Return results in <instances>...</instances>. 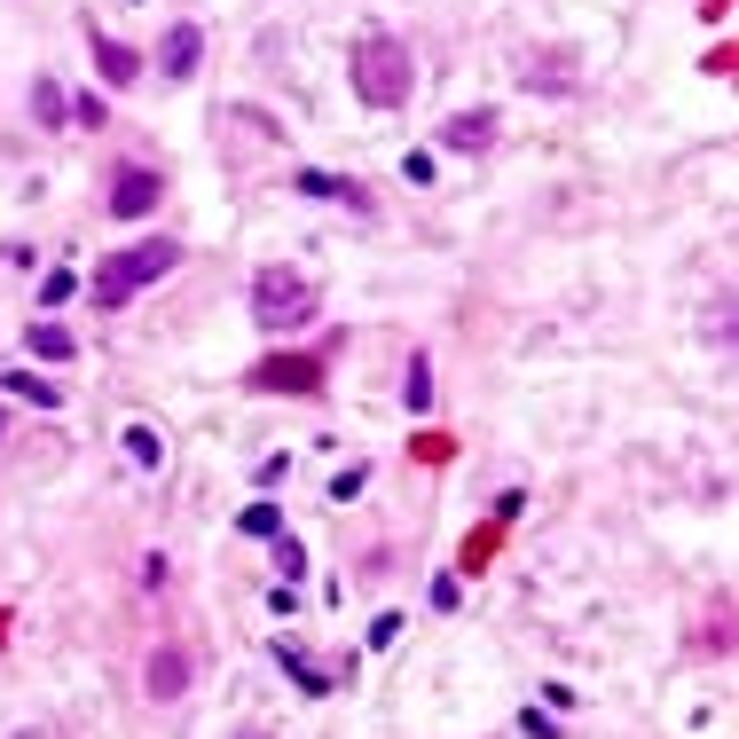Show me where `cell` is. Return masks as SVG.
<instances>
[{"label": "cell", "mask_w": 739, "mask_h": 739, "mask_svg": "<svg viewBox=\"0 0 739 739\" xmlns=\"http://www.w3.org/2000/svg\"><path fill=\"white\" fill-rule=\"evenodd\" d=\"M181 685H189V653H181V646H158V653L142 661V692H150V700H181Z\"/></svg>", "instance_id": "cell-7"}, {"label": "cell", "mask_w": 739, "mask_h": 739, "mask_svg": "<svg viewBox=\"0 0 739 739\" xmlns=\"http://www.w3.org/2000/svg\"><path fill=\"white\" fill-rule=\"evenodd\" d=\"M72 118H79V126L95 134V126H103V118H111V103H103V95H79V103H72Z\"/></svg>", "instance_id": "cell-20"}, {"label": "cell", "mask_w": 739, "mask_h": 739, "mask_svg": "<svg viewBox=\"0 0 739 739\" xmlns=\"http://www.w3.org/2000/svg\"><path fill=\"white\" fill-rule=\"evenodd\" d=\"M299 566H308V551H299V543H284V535H276V575H284V590L299 583Z\"/></svg>", "instance_id": "cell-19"}, {"label": "cell", "mask_w": 739, "mask_h": 739, "mask_svg": "<svg viewBox=\"0 0 739 739\" xmlns=\"http://www.w3.org/2000/svg\"><path fill=\"white\" fill-rule=\"evenodd\" d=\"M276 653H284V668H291V677L308 685V692H330V677H323V668H315L308 653H299V646H276Z\"/></svg>", "instance_id": "cell-15"}, {"label": "cell", "mask_w": 739, "mask_h": 739, "mask_svg": "<svg viewBox=\"0 0 739 739\" xmlns=\"http://www.w3.org/2000/svg\"><path fill=\"white\" fill-rule=\"evenodd\" d=\"M441 142H449V150H488V142H496V118H488V111H464V118L441 126Z\"/></svg>", "instance_id": "cell-10"}, {"label": "cell", "mask_w": 739, "mask_h": 739, "mask_svg": "<svg viewBox=\"0 0 739 739\" xmlns=\"http://www.w3.org/2000/svg\"><path fill=\"white\" fill-rule=\"evenodd\" d=\"M126 456H134V464H150V473H158V456H165V449H158V433H142V425H134V433H126Z\"/></svg>", "instance_id": "cell-18"}, {"label": "cell", "mask_w": 739, "mask_h": 739, "mask_svg": "<svg viewBox=\"0 0 739 739\" xmlns=\"http://www.w3.org/2000/svg\"><path fill=\"white\" fill-rule=\"evenodd\" d=\"M95 72H103L111 87H126V79H142V55H134L126 40H111V32H95Z\"/></svg>", "instance_id": "cell-9"}, {"label": "cell", "mask_w": 739, "mask_h": 739, "mask_svg": "<svg viewBox=\"0 0 739 739\" xmlns=\"http://www.w3.org/2000/svg\"><path fill=\"white\" fill-rule=\"evenodd\" d=\"M197 55H205V32H197V24H174V32L158 40V63H165V79H189V72H197Z\"/></svg>", "instance_id": "cell-8"}, {"label": "cell", "mask_w": 739, "mask_h": 739, "mask_svg": "<svg viewBox=\"0 0 739 739\" xmlns=\"http://www.w3.org/2000/svg\"><path fill=\"white\" fill-rule=\"evenodd\" d=\"M237 527H245V535H284L276 503H245V512H237Z\"/></svg>", "instance_id": "cell-16"}, {"label": "cell", "mask_w": 739, "mask_h": 739, "mask_svg": "<svg viewBox=\"0 0 739 739\" xmlns=\"http://www.w3.org/2000/svg\"><path fill=\"white\" fill-rule=\"evenodd\" d=\"M158 197H165V174H150V165H118V181H111V213L118 221H142Z\"/></svg>", "instance_id": "cell-6"}, {"label": "cell", "mask_w": 739, "mask_h": 739, "mask_svg": "<svg viewBox=\"0 0 739 739\" xmlns=\"http://www.w3.org/2000/svg\"><path fill=\"white\" fill-rule=\"evenodd\" d=\"M252 315L260 330H299V323H315V291L299 267H260L252 276Z\"/></svg>", "instance_id": "cell-3"}, {"label": "cell", "mask_w": 739, "mask_h": 739, "mask_svg": "<svg viewBox=\"0 0 739 739\" xmlns=\"http://www.w3.org/2000/svg\"><path fill=\"white\" fill-rule=\"evenodd\" d=\"M32 118H40V126H63V118H72V111H63V87H55V79H32Z\"/></svg>", "instance_id": "cell-13"}, {"label": "cell", "mask_w": 739, "mask_h": 739, "mask_svg": "<svg viewBox=\"0 0 739 739\" xmlns=\"http://www.w3.org/2000/svg\"><path fill=\"white\" fill-rule=\"evenodd\" d=\"M252 393H323V354H267L252 369Z\"/></svg>", "instance_id": "cell-4"}, {"label": "cell", "mask_w": 739, "mask_h": 739, "mask_svg": "<svg viewBox=\"0 0 739 739\" xmlns=\"http://www.w3.org/2000/svg\"><path fill=\"white\" fill-rule=\"evenodd\" d=\"M401 401H410V410H425V401H433V369H425V354L410 362V378H401Z\"/></svg>", "instance_id": "cell-17"}, {"label": "cell", "mask_w": 739, "mask_h": 739, "mask_svg": "<svg viewBox=\"0 0 739 739\" xmlns=\"http://www.w3.org/2000/svg\"><path fill=\"white\" fill-rule=\"evenodd\" d=\"M299 189H308V197H347V205H369V197L354 181H339V174H299Z\"/></svg>", "instance_id": "cell-14"}, {"label": "cell", "mask_w": 739, "mask_h": 739, "mask_svg": "<svg viewBox=\"0 0 739 739\" xmlns=\"http://www.w3.org/2000/svg\"><path fill=\"white\" fill-rule=\"evenodd\" d=\"M24 347L40 354V362H72V354H79V347H72V330H63V323H32V330H24Z\"/></svg>", "instance_id": "cell-11"}, {"label": "cell", "mask_w": 739, "mask_h": 739, "mask_svg": "<svg viewBox=\"0 0 739 739\" xmlns=\"http://www.w3.org/2000/svg\"><path fill=\"white\" fill-rule=\"evenodd\" d=\"M174 267H181V245L174 237H150V245H126L111 260H95V308H126L142 284L174 276Z\"/></svg>", "instance_id": "cell-2"}, {"label": "cell", "mask_w": 739, "mask_h": 739, "mask_svg": "<svg viewBox=\"0 0 739 739\" xmlns=\"http://www.w3.org/2000/svg\"><path fill=\"white\" fill-rule=\"evenodd\" d=\"M72 291H79V276H48V284H40V299H48V308H63Z\"/></svg>", "instance_id": "cell-21"}, {"label": "cell", "mask_w": 739, "mask_h": 739, "mask_svg": "<svg viewBox=\"0 0 739 739\" xmlns=\"http://www.w3.org/2000/svg\"><path fill=\"white\" fill-rule=\"evenodd\" d=\"M347 63H354V95H362L369 111H401V103H410L417 63H410V48H401L393 32H362Z\"/></svg>", "instance_id": "cell-1"}, {"label": "cell", "mask_w": 739, "mask_h": 739, "mask_svg": "<svg viewBox=\"0 0 739 739\" xmlns=\"http://www.w3.org/2000/svg\"><path fill=\"white\" fill-rule=\"evenodd\" d=\"M519 79H527L535 95H575L583 55H575V48H527V55H519Z\"/></svg>", "instance_id": "cell-5"}, {"label": "cell", "mask_w": 739, "mask_h": 739, "mask_svg": "<svg viewBox=\"0 0 739 739\" xmlns=\"http://www.w3.org/2000/svg\"><path fill=\"white\" fill-rule=\"evenodd\" d=\"M9 393L32 401V410H55V401H63V386L55 378H32V369H9Z\"/></svg>", "instance_id": "cell-12"}, {"label": "cell", "mask_w": 739, "mask_h": 739, "mask_svg": "<svg viewBox=\"0 0 739 739\" xmlns=\"http://www.w3.org/2000/svg\"><path fill=\"white\" fill-rule=\"evenodd\" d=\"M0 433H9V410H0Z\"/></svg>", "instance_id": "cell-22"}]
</instances>
